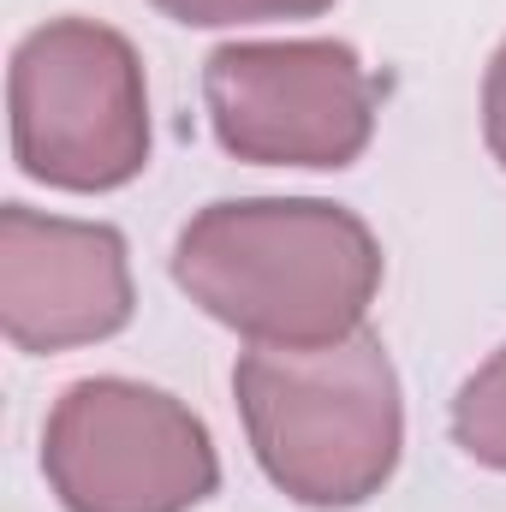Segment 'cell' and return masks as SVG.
<instances>
[{
    "label": "cell",
    "mask_w": 506,
    "mask_h": 512,
    "mask_svg": "<svg viewBox=\"0 0 506 512\" xmlns=\"http://www.w3.org/2000/svg\"><path fill=\"white\" fill-rule=\"evenodd\" d=\"M173 280L256 346H334L358 334L381 251L352 209L316 197L209 203L173 251Z\"/></svg>",
    "instance_id": "obj_1"
},
{
    "label": "cell",
    "mask_w": 506,
    "mask_h": 512,
    "mask_svg": "<svg viewBox=\"0 0 506 512\" xmlns=\"http://www.w3.org/2000/svg\"><path fill=\"white\" fill-rule=\"evenodd\" d=\"M251 447L304 507H358L399 465V376L376 334L334 346H256L233 370Z\"/></svg>",
    "instance_id": "obj_2"
},
{
    "label": "cell",
    "mask_w": 506,
    "mask_h": 512,
    "mask_svg": "<svg viewBox=\"0 0 506 512\" xmlns=\"http://www.w3.org/2000/svg\"><path fill=\"white\" fill-rule=\"evenodd\" d=\"M12 155L60 191H114L149 161L143 66L120 30L54 18L12 54Z\"/></svg>",
    "instance_id": "obj_3"
},
{
    "label": "cell",
    "mask_w": 506,
    "mask_h": 512,
    "mask_svg": "<svg viewBox=\"0 0 506 512\" xmlns=\"http://www.w3.org/2000/svg\"><path fill=\"white\" fill-rule=\"evenodd\" d=\"M42 465L66 512H191L221 477L209 429L173 393L120 376L60 393Z\"/></svg>",
    "instance_id": "obj_4"
},
{
    "label": "cell",
    "mask_w": 506,
    "mask_h": 512,
    "mask_svg": "<svg viewBox=\"0 0 506 512\" xmlns=\"http://www.w3.org/2000/svg\"><path fill=\"white\" fill-rule=\"evenodd\" d=\"M203 96L221 149L262 167H346L376 126V84L346 42H227Z\"/></svg>",
    "instance_id": "obj_5"
},
{
    "label": "cell",
    "mask_w": 506,
    "mask_h": 512,
    "mask_svg": "<svg viewBox=\"0 0 506 512\" xmlns=\"http://www.w3.org/2000/svg\"><path fill=\"white\" fill-rule=\"evenodd\" d=\"M0 322L18 352H66V346L120 334L131 322L126 239L96 221H60V215L6 203Z\"/></svg>",
    "instance_id": "obj_6"
},
{
    "label": "cell",
    "mask_w": 506,
    "mask_h": 512,
    "mask_svg": "<svg viewBox=\"0 0 506 512\" xmlns=\"http://www.w3.org/2000/svg\"><path fill=\"white\" fill-rule=\"evenodd\" d=\"M453 441L477 465L506 471V346L459 387V399H453Z\"/></svg>",
    "instance_id": "obj_7"
},
{
    "label": "cell",
    "mask_w": 506,
    "mask_h": 512,
    "mask_svg": "<svg viewBox=\"0 0 506 512\" xmlns=\"http://www.w3.org/2000/svg\"><path fill=\"white\" fill-rule=\"evenodd\" d=\"M179 24H245V18H316L334 0H155Z\"/></svg>",
    "instance_id": "obj_8"
},
{
    "label": "cell",
    "mask_w": 506,
    "mask_h": 512,
    "mask_svg": "<svg viewBox=\"0 0 506 512\" xmlns=\"http://www.w3.org/2000/svg\"><path fill=\"white\" fill-rule=\"evenodd\" d=\"M483 131H489V149L506 167V42L489 60V78H483Z\"/></svg>",
    "instance_id": "obj_9"
}]
</instances>
